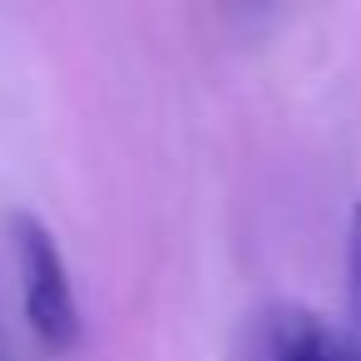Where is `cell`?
Here are the masks:
<instances>
[{"mask_svg": "<svg viewBox=\"0 0 361 361\" xmlns=\"http://www.w3.org/2000/svg\"><path fill=\"white\" fill-rule=\"evenodd\" d=\"M267 356L272 361H361L351 336L331 331L312 312H277L267 331Z\"/></svg>", "mask_w": 361, "mask_h": 361, "instance_id": "obj_2", "label": "cell"}, {"mask_svg": "<svg viewBox=\"0 0 361 361\" xmlns=\"http://www.w3.org/2000/svg\"><path fill=\"white\" fill-rule=\"evenodd\" d=\"M11 243H16L20 307H25L30 331L50 351H75L80 346V302H75V287H70V267L55 247V233L40 218L16 213Z\"/></svg>", "mask_w": 361, "mask_h": 361, "instance_id": "obj_1", "label": "cell"}, {"mask_svg": "<svg viewBox=\"0 0 361 361\" xmlns=\"http://www.w3.org/2000/svg\"><path fill=\"white\" fill-rule=\"evenodd\" d=\"M346 312H351V346L361 356V203L351 208L346 228Z\"/></svg>", "mask_w": 361, "mask_h": 361, "instance_id": "obj_3", "label": "cell"}]
</instances>
